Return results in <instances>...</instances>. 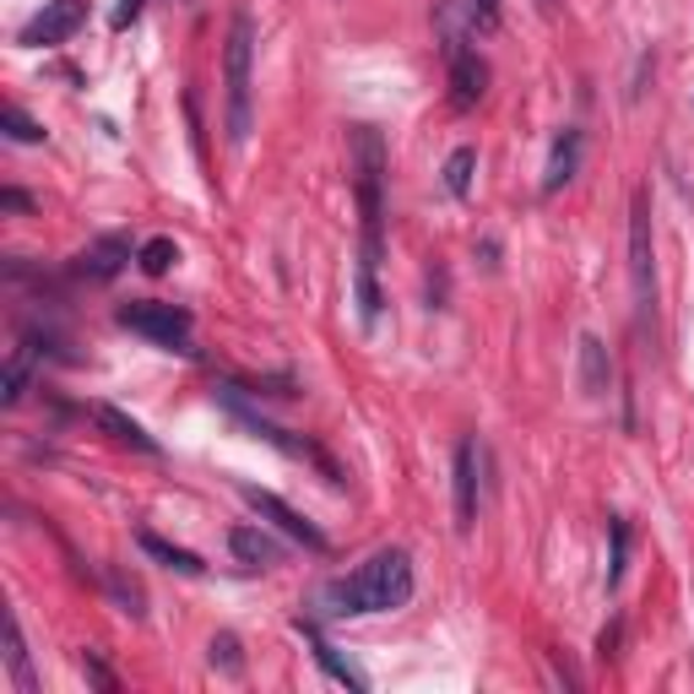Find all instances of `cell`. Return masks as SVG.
<instances>
[{
  "instance_id": "cell-1",
  "label": "cell",
  "mask_w": 694,
  "mask_h": 694,
  "mask_svg": "<svg viewBox=\"0 0 694 694\" xmlns=\"http://www.w3.org/2000/svg\"><path fill=\"white\" fill-rule=\"evenodd\" d=\"M321 603H331V613H391L412 603V554L408 548H380L369 565H359L353 575L331 580L321 592Z\"/></svg>"
},
{
  "instance_id": "cell-2",
  "label": "cell",
  "mask_w": 694,
  "mask_h": 694,
  "mask_svg": "<svg viewBox=\"0 0 694 694\" xmlns=\"http://www.w3.org/2000/svg\"><path fill=\"white\" fill-rule=\"evenodd\" d=\"M348 158H353V185H359V217H364V240H359V266L380 272L385 255V141L374 125L348 130Z\"/></svg>"
},
{
  "instance_id": "cell-3",
  "label": "cell",
  "mask_w": 694,
  "mask_h": 694,
  "mask_svg": "<svg viewBox=\"0 0 694 694\" xmlns=\"http://www.w3.org/2000/svg\"><path fill=\"white\" fill-rule=\"evenodd\" d=\"M255 17L234 11L228 22V43H223V130L234 147L250 141V120H255Z\"/></svg>"
},
{
  "instance_id": "cell-4",
  "label": "cell",
  "mask_w": 694,
  "mask_h": 694,
  "mask_svg": "<svg viewBox=\"0 0 694 694\" xmlns=\"http://www.w3.org/2000/svg\"><path fill=\"white\" fill-rule=\"evenodd\" d=\"M629 283H635L641 326H652L656 321V245H652V202H646V190L629 196Z\"/></svg>"
},
{
  "instance_id": "cell-5",
  "label": "cell",
  "mask_w": 694,
  "mask_h": 694,
  "mask_svg": "<svg viewBox=\"0 0 694 694\" xmlns=\"http://www.w3.org/2000/svg\"><path fill=\"white\" fill-rule=\"evenodd\" d=\"M115 321H120L125 331H136V336H147V342H158V348H179V353H190V310H179V304L130 299V304H120Z\"/></svg>"
},
{
  "instance_id": "cell-6",
  "label": "cell",
  "mask_w": 694,
  "mask_h": 694,
  "mask_svg": "<svg viewBox=\"0 0 694 694\" xmlns=\"http://www.w3.org/2000/svg\"><path fill=\"white\" fill-rule=\"evenodd\" d=\"M217 397L228 402V412H234V418H245V423L255 429V434H261V440H266V446H277L283 456H293V461H310V467H321V478H326L331 489H342V472H336V461H331V456L315 446V440H304V434H293V429H277V423L255 418L250 408H240V397H234V391H217Z\"/></svg>"
},
{
  "instance_id": "cell-7",
  "label": "cell",
  "mask_w": 694,
  "mask_h": 694,
  "mask_svg": "<svg viewBox=\"0 0 694 694\" xmlns=\"http://www.w3.org/2000/svg\"><path fill=\"white\" fill-rule=\"evenodd\" d=\"M245 505H250V510H261L266 521H277V527H283L293 543H304L310 554H331V537H326V531L315 527V521H304V516H299L287 499H277L272 489H250V483H245Z\"/></svg>"
},
{
  "instance_id": "cell-8",
  "label": "cell",
  "mask_w": 694,
  "mask_h": 694,
  "mask_svg": "<svg viewBox=\"0 0 694 694\" xmlns=\"http://www.w3.org/2000/svg\"><path fill=\"white\" fill-rule=\"evenodd\" d=\"M87 22V0H49L39 17L22 28V49H49V43H66L77 28Z\"/></svg>"
},
{
  "instance_id": "cell-9",
  "label": "cell",
  "mask_w": 694,
  "mask_h": 694,
  "mask_svg": "<svg viewBox=\"0 0 694 694\" xmlns=\"http://www.w3.org/2000/svg\"><path fill=\"white\" fill-rule=\"evenodd\" d=\"M483 92H489V66L478 60V49L450 43V104L456 109H478Z\"/></svg>"
},
{
  "instance_id": "cell-10",
  "label": "cell",
  "mask_w": 694,
  "mask_h": 694,
  "mask_svg": "<svg viewBox=\"0 0 694 694\" xmlns=\"http://www.w3.org/2000/svg\"><path fill=\"white\" fill-rule=\"evenodd\" d=\"M478 440H461L456 446V531L478 527Z\"/></svg>"
},
{
  "instance_id": "cell-11",
  "label": "cell",
  "mask_w": 694,
  "mask_h": 694,
  "mask_svg": "<svg viewBox=\"0 0 694 694\" xmlns=\"http://www.w3.org/2000/svg\"><path fill=\"white\" fill-rule=\"evenodd\" d=\"M293 629H299V635L310 641V652H315V662L326 667V673L336 678V684H342V690H353V694H364V690H369V678L359 673V667H353V662H348V656L336 652V646H331V641L321 635V629H315V618H293Z\"/></svg>"
},
{
  "instance_id": "cell-12",
  "label": "cell",
  "mask_w": 694,
  "mask_h": 694,
  "mask_svg": "<svg viewBox=\"0 0 694 694\" xmlns=\"http://www.w3.org/2000/svg\"><path fill=\"white\" fill-rule=\"evenodd\" d=\"M580 391L592 397V402H603L613 391V353H608V342L603 336H580Z\"/></svg>"
},
{
  "instance_id": "cell-13",
  "label": "cell",
  "mask_w": 694,
  "mask_h": 694,
  "mask_svg": "<svg viewBox=\"0 0 694 694\" xmlns=\"http://www.w3.org/2000/svg\"><path fill=\"white\" fill-rule=\"evenodd\" d=\"M125 261H130V240H125V234H104V240H92V245L77 255V272L92 277V283H109Z\"/></svg>"
},
{
  "instance_id": "cell-14",
  "label": "cell",
  "mask_w": 694,
  "mask_h": 694,
  "mask_svg": "<svg viewBox=\"0 0 694 694\" xmlns=\"http://www.w3.org/2000/svg\"><path fill=\"white\" fill-rule=\"evenodd\" d=\"M575 168H580V130L570 125V130L554 141V153H548V168H543V196H559V190L575 179Z\"/></svg>"
},
{
  "instance_id": "cell-15",
  "label": "cell",
  "mask_w": 694,
  "mask_h": 694,
  "mask_svg": "<svg viewBox=\"0 0 694 694\" xmlns=\"http://www.w3.org/2000/svg\"><path fill=\"white\" fill-rule=\"evenodd\" d=\"M6 673H11V684L17 694H39V673H33V662H28V646H22V624H17V613H6Z\"/></svg>"
},
{
  "instance_id": "cell-16",
  "label": "cell",
  "mask_w": 694,
  "mask_h": 694,
  "mask_svg": "<svg viewBox=\"0 0 694 694\" xmlns=\"http://www.w3.org/2000/svg\"><path fill=\"white\" fill-rule=\"evenodd\" d=\"M136 543H141V554H147V559H158V565H168V570H179V575H206L202 554H190V548L168 543V537H158V531H141Z\"/></svg>"
},
{
  "instance_id": "cell-17",
  "label": "cell",
  "mask_w": 694,
  "mask_h": 694,
  "mask_svg": "<svg viewBox=\"0 0 694 694\" xmlns=\"http://www.w3.org/2000/svg\"><path fill=\"white\" fill-rule=\"evenodd\" d=\"M228 548H234L245 565H255V570H261V565H283V543H272L266 531H255V527H234L228 531Z\"/></svg>"
},
{
  "instance_id": "cell-18",
  "label": "cell",
  "mask_w": 694,
  "mask_h": 694,
  "mask_svg": "<svg viewBox=\"0 0 694 694\" xmlns=\"http://www.w3.org/2000/svg\"><path fill=\"white\" fill-rule=\"evenodd\" d=\"M92 418H98V423H104V429H109V434H115L120 446L141 450V456H158V440H153V434H147V429H141L136 418H125L120 408H98V412H92Z\"/></svg>"
},
{
  "instance_id": "cell-19",
  "label": "cell",
  "mask_w": 694,
  "mask_h": 694,
  "mask_svg": "<svg viewBox=\"0 0 694 694\" xmlns=\"http://www.w3.org/2000/svg\"><path fill=\"white\" fill-rule=\"evenodd\" d=\"M28 380H33V348H17V353L6 359V374H0V402L17 408V402L28 397Z\"/></svg>"
},
{
  "instance_id": "cell-20",
  "label": "cell",
  "mask_w": 694,
  "mask_h": 694,
  "mask_svg": "<svg viewBox=\"0 0 694 694\" xmlns=\"http://www.w3.org/2000/svg\"><path fill=\"white\" fill-rule=\"evenodd\" d=\"M206 662L217 667V673H228V678H240L245 673V652H240V635H212V646H206Z\"/></svg>"
},
{
  "instance_id": "cell-21",
  "label": "cell",
  "mask_w": 694,
  "mask_h": 694,
  "mask_svg": "<svg viewBox=\"0 0 694 694\" xmlns=\"http://www.w3.org/2000/svg\"><path fill=\"white\" fill-rule=\"evenodd\" d=\"M472 168H478V153L472 147H456L446 158V190L450 196H467L472 190Z\"/></svg>"
},
{
  "instance_id": "cell-22",
  "label": "cell",
  "mask_w": 694,
  "mask_h": 694,
  "mask_svg": "<svg viewBox=\"0 0 694 694\" xmlns=\"http://www.w3.org/2000/svg\"><path fill=\"white\" fill-rule=\"evenodd\" d=\"M174 261H179V245H174V240H147V245L136 250V266H141L147 277H164Z\"/></svg>"
},
{
  "instance_id": "cell-23",
  "label": "cell",
  "mask_w": 694,
  "mask_h": 694,
  "mask_svg": "<svg viewBox=\"0 0 694 694\" xmlns=\"http://www.w3.org/2000/svg\"><path fill=\"white\" fill-rule=\"evenodd\" d=\"M353 287H359V321H364V331L380 326V283H374V272L369 266H359V277H353Z\"/></svg>"
},
{
  "instance_id": "cell-24",
  "label": "cell",
  "mask_w": 694,
  "mask_h": 694,
  "mask_svg": "<svg viewBox=\"0 0 694 694\" xmlns=\"http://www.w3.org/2000/svg\"><path fill=\"white\" fill-rule=\"evenodd\" d=\"M608 531H613V554H608V592H613V586L624 580V565H629V521L613 516Z\"/></svg>"
},
{
  "instance_id": "cell-25",
  "label": "cell",
  "mask_w": 694,
  "mask_h": 694,
  "mask_svg": "<svg viewBox=\"0 0 694 694\" xmlns=\"http://www.w3.org/2000/svg\"><path fill=\"white\" fill-rule=\"evenodd\" d=\"M0 125H6V136H11V141H43V125L33 120V115H22L17 104H6Z\"/></svg>"
},
{
  "instance_id": "cell-26",
  "label": "cell",
  "mask_w": 694,
  "mask_h": 694,
  "mask_svg": "<svg viewBox=\"0 0 694 694\" xmlns=\"http://www.w3.org/2000/svg\"><path fill=\"white\" fill-rule=\"evenodd\" d=\"M82 667H87V684H92V690H109V694L120 690V684H115V673H109V667H104V662H98L92 652L82 656Z\"/></svg>"
},
{
  "instance_id": "cell-27",
  "label": "cell",
  "mask_w": 694,
  "mask_h": 694,
  "mask_svg": "<svg viewBox=\"0 0 694 694\" xmlns=\"http://www.w3.org/2000/svg\"><path fill=\"white\" fill-rule=\"evenodd\" d=\"M472 22L478 28H499V0H472Z\"/></svg>"
},
{
  "instance_id": "cell-28",
  "label": "cell",
  "mask_w": 694,
  "mask_h": 694,
  "mask_svg": "<svg viewBox=\"0 0 694 694\" xmlns=\"http://www.w3.org/2000/svg\"><path fill=\"white\" fill-rule=\"evenodd\" d=\"M141 6H147V0H120V6H115V28H120V33L141 17Z\"/></svg>"
},
{
  "instance_id": "cell-29",
  "label": "cell",
  "mask_w": 694,
  "mask_h": 694,
  "mask_svg": "<svg viewBox=\"0 0 694 694\" xmlns=\"http://www.w3.org/2000/svg\"><path fill=\"white\" fill-rule=\"evenodd\" d=\"M0 206H6V212H28V196H22V190H0Z\"/></svg>"
},
{
  "instance_id": "cell-30",
  "label": "cell",
  "mask_w": 694,
  "mask_h": 694,
  "mask_svg": "<svg viewBox=\"0 0 694 694\" xmlns=\"http://www.w3.org/2000/svg\"><path fill=\"white\" fill-rule=\"evenodd\" d=\"M613 646H618V618H613L608 629H603V641H597V652H603V656H613Z\"/></svg>"
},
{
  "instance_id": "cell-31",
  "label": "cell",
  "mask_w": 694,
  "mask_h": 694,
  "mask_svg": "<svg viewBox=\"0 0 694 694\" xmlns=\"http://www.w3.org/2000/svg\"><path fill=\"white\" fill-rule=\"evenodd\" d=\"M537 6H543V11H554V6H559V0H537Z\"/></svg>"
}]
</instances>
